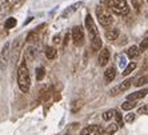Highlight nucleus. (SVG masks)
<instances>
[{"mask_svg": "<svg viewBox=\"0 0 148 135\" xmlns=\"http://www.w3.org/2000/svg\"><path fill=\"white\" fill-rule=\"evenodd\" d=\"M106 38H107L110 42L116 40V39L119 38V30H116V28H111V30H108V31L106 32Z\"/></svg>", "mask_w": 148, "mask_h": 135, "instance_id": "13", "label": "nucleus"}, {"mask_svg": "<svg viewBox=\"0 0 148 135\" xmlns=\"http://www.w3.org/2000/svg\"><path fill=\"white\" fill-rule=\"evenodd\" d=\"M139 54H140V51H139V48L136 45H131V47L127 50V55L130 59H136L139 56Z\"/></svg>", "mask_w": 148, "mask_h": 135, "instance_id": "14", "label": "nucleus"}, {"mask_svg": "<svg viewBox=\"0 0 148 135\" xmlns=\"http://www.w3.org/2000/svg\"><path fill=\"white\" fill-rule=\"evenodd\" d=\"M132 84V80L131 79H127V80H124V82H121V84L119 86V90L120 91H127L130 87H131Z\"/></svg>", "mask_w": 148, "mask_h": 135, "instance_id": "21", "label": "nucleus"}, {"mask_svg": "<svg viewBox=\"0 0 148 135\" xmlns=\"http://www.w3.org/2000/svg\"><path fill=\"white\" fill-rule=\"evenodd\" d=\"M69 39H71V35L67 34V35H66V40H64V45H67V43H68Z\"/></svg>", "mask_w": 148, "mask_h": 135, "instance_id": "33", "label": "nucleus"}, {"mask_svg": "<svg viewBox=\"0 0 148 135\" xmlns=\"http://www.w3.org/2000/svg\"><path fill=\"white\" fill-rule=\"evenodd\" d=\"M36 55H38V50H36V47L35 45H28L27 48H25V59L28 60V62H34L35 58H36Z\"/></svg>", "mask_w": 148, "mask_h": 135, "instance_id": "8", "label": "nucleus"}, {"mask_svg": "<svg viewBox=\"0 0 148 135\" xmlns=\"http://www.w3.org/2000/svg\"><path fill=\"white\" fill-rule=\"evenodd\" d=\"M86 27H87V31H88V35H90V39L99 35V30L96 28V24H95V21H93L91 15L86 16Z\"/></svg>", "mask_w": 148, "mask_h": 135, "instance_id": "5", "label": "nucleus"}, {"mask_svg": "<svg viewBox=\"0 0 148 135\" xmlns=\"http://www.w3.org/2000/svg\"><path fill=\"white\" fill-rule=\"evenodd\" d=\"M119 92H120V90H119V86H117V87H114V88H111L110 95H111V96H115V95H117Z\"/></svg>", "mask_w": 148, "mask_h": 135, "instance_id": "29", "label": "nucleus"}, {"mask_svg": "<svg viewBox=\"0 0 148 135\" xmlns=\"http://www.w3.org/2000/svg\"><path fill=\"white\" fill-rule=\"evenodd\" d=\"M56 55H58V51H56L53 47H47L45 48V56H47V59H55Z\"/></svg>", "mask_w": 148, "mask_h": 135, "instance_id": "17", "label": "nucleus"}, {"mask_svg": "<svg viewBox=\"0 0 148 135\" xmlns=\"http://www.w3.org/2000/svg\"><path fill=\"white\" fill-rule=\"evenodd\" d=\"M135 118H136V114L130 112V114H127V116H125V122H127V123H132V122L135 121Z\"/></svg>", "mask_w": 148, "mask_h": 135, "instance_id": "27", "label": "nucleus"}, {"mask_svg": "<svg viewBox=\"0 0 148 135\" xmlns=\"http://www.w3.org/2000/svg\"><path fill=\"white\" fill-rule=\"evenodd\" d=\"M96 16H97V20L99 23L103 27H108L114 23V17L111 15L110 12V8L108 7H104V6H99L96 8Z\"/></svg>", "mask_w": 148, "mask_h": 135, "instance_id": "2", "label": "nucleus"}, {"mask_svg": "<svg viewBox=\"0 0 148 135\" xmlns=\"http://www.w3.org/2000/svg\"><path fill=\"white\" fill-rule=\"evenodd\" d=\"M136 106V103H135V101H127V102H124L123 104H121V110L124 111H131L132 108Z\"/></svg>", "mask_w": 148, "mask_h": 135, "instance_id": "18", "label": "nucleus"}, {"mask_svg": "<svg viewBox=\"0 0 148 135\" xmlns=\"http://www.w3.org/2000/svg\"><path fill=\"white\" fill-rule=\"evenodd\" d=\"M27 42H28V43H35V42H38V35L34 34V32L28 34V36H27Z\"/></svg>", "mask_w": 148, "mask_h": 135, "instance_id": "25", "label": "nucleus"}, {"mask_svg": "<svg viewBox=\"0 0 148 135\" xmlns=\"http://www.w3.org/2000/svg\"><path fill=\"white\" fill-rule=\"evenodd\" d=\"M114 115H115V110H107L103 114V119L108 122V121H111V119L114 118Z\"/></svg>", "mask_w": 148, "mask_h": 135, "instance_id": "24", "label": "nucleus"}, {"mask_svg": "<svg viewBox=\"0 0 148 135\" xmlns=\"http://www.w3.org/2000/svg\"><path fill=\"white\" fill-rule=\"evenodd\" d=\"M117 128H119V126H117L116 123H111V125H108L107 128L101 132V135H114L115 132L117 131Z\"/></svg>", "mask_w": 148, "mask_h": 135, "instance_id": "15", "label": "nucleus"}, {"mask_svg": "<svg viewBox=\"0 0 148 135\" xmlns=\"http://www.w3.org/2000/svg\"><path fill=\"white\" fill-rule=\"evenodd\" d=\"M8 52H10V43H5L3 51L0 54V66H5L8 60Z\"/></svg>", "mask_w": 148, "mask_h": 135, "instance_id": "10", "label": "nucleus"}, {"mask_svg": "<svg viewBox=\"0 0 148 135\" xmlns=\"http://www.w3.org/2000/svg\"><path fill=\"white\" fill-rule=\"evenodd\" d=\"M71 38H72L75 45H82L83 43H84V32H83V28L80 27V25H75V27L72 28Z\"/></svg>", "mask_w": 148, "mask_h": 135, "instance_id": "4", "label": "nucleus"}, {"mask_svg": "<svg viewBox=\"0 0 148 135\" xmlns=\"http://www.w3.org/2000/svg\"><path fill=\"white\" fill-rule=\"evenodd\" d=\"M53 43H55V44L56 43H58V44L60 43V36H59V35H55V36H53Z\"/></svg>", "mask_w": 148, "mask_h": 135, "instance_id": "32", "label": "nucleus"}, {"mask_svg": "<svg viewBox=\"0 0 148 135\" xmlns=\"http://www.w3.org/2000/svg\"><path fill=\"white\" fill-rule=\"evenodd\" d=\"M147 95V88L144 90H140V91H136V92H132L130 94L127 96L128 101H138V99H141V98H144Z\"/></svg>", "mask_w": 148, "mask_h": 135, "instance_id": "11", "label": "nucleus"}, {"mask_svg": "<svg viewBox=\"0 0 148 135\" xmlns=\"http://www.w3.org/2000/svg\"><path fill=\"white\" fill-rule=\"evenodd\" d=\"M100 130L101 128H100L99 125H90L83 128L82 131H80V135H99Z\"/></svg>", "mask_w": 148, "mask_h": 135, "instance_id": "6", "label": "nucleus"}, {"mask_svg": "<svg viewBox=\"0 0 148 135\" xmlns=\"http://www.w3.org/2000/svg\"><path fill=\"white\" fill-rule=\"evenodd\" d=\"M17 84H19V88L21 90V92H28L29 91L31 78H29V71H28L25 62L21 63L19 70H17Z\"/></svg>", "mask_w": 148, "mask_h": 135, "instance_id": "1", "label": "nucleus"}, {"mask_svg": "<svg viewBox=\"0 0 148 135\" xmlns=\"http://www.w3.org/2000/svg\"><path fill=\"white\" fill-rule=\"evenodd\" d=\"M135 68H136V63H135V62H131V63H130V64H128V66H125V67H124L123 75H124V76L130 75V74H131Z\"/></svg>", "mask_w": 148, "mask_h": 135, "instance_id": "19", "label": "nucleus"}, {"mask_svg": "<svg viewBox=\"0 0 148 135\" xmlns=\"http://www.w3.org/2000/svg\"><path fill=\"white\" fill-rule=\"evenodd\" d=\"M147 83V76H140V78H138V79L135 80V86L136 87H141V86H144V84Z\"/></svg>", "mask_w": 148, "mask_h": 135, "instance_id": "23", "label": "nucleus"}, {"mask_svg": "<svg viewBox=\"0 0 148 135\" xmlns=\"http://www.w3.org/2000/svg\"><path fill=\"white\" fill-rule=\"evenodd\" d=\"M45 75V70L44 67H39V68H36V80H43V78H44Z\"/></svg>", "mask_w": 148, "mask_h": 135, "instance_id": "22", "label": "nucleus"}, {"mask_svg": "<svg viewBox=\"0 0 148 135\" xmlns=\"http://www.w3.org/2000/svg\"><path fill=\"white\" fill-rule=\"evenodd\" d=\"M147 110H148L147 104H144V106H143V107H140V108H139L138 114H140V115H145V114H147Z\"/></svg>", "mask_w": 148, "mask_h": 135, "instance_id": "30", "label": "nucleus"}, {"mask_svg": "<svg viewBox=\"0 0 148 135\" xmlns=\"http://www.w3.org/2000/svg\"><path fill=\"white\" fill-rule=\"evenodd\" d=\"M82 6H83V3H82V1H80V3H75V4H73V6H71V7H69V8H67V10L64 11V12H63V17H66L67 15H71V14H72V12H75V11L77 10V8H80V7H82Z\"/></svg>", "mask_w": 148, "mask_h": 135, "instance_id": "16", "label": "nucleus"}, {"mask_svg": "<svg viewBox=\"0 0 148 135\" xmlns=\"http://www.w3.org/2000/svg\"><path fill=\"white\" fill-rule=\"evenodd\" d=\"M119 67H120V68L125 67V58H124V56H121L120 60H119Z\"/></svg>", "mask_w": 148, "mask_h": 135, "instance_id": "31", "label": "nucleus"}, {"mask_svg": "<svg viewBox=\"0 0 148 135\" xmlns=\"http://www.w3.org/2000/svg\"><path fill=\"white\" fill-rule=\"evenodd\" d=\"M147 47H148V40L147 39H143V42L140 43V47H138V48L140 52H144V51H147Z\"/></svg>", "mask_w": 148, "mask_h": 135, "instance_id": "26", "label": "nucleus"}, {"mask_svg": "<svg viewBox=\"0 0 148 135\" xmlns=\"http://www.w3.org/2000/svg\"><path fill=\"white\" fill-rule=\"evenodd\" d=\"M108 8L116 15H127L130 12V7L125 0H110Z\"/></svg>", "mask_w": 148, "mask_h": 135, "instance_id": "3", "label": "nucleus"}, {"mask_svg": "<svg viewBox=\"0 0 148 135\" xmlns=\"http://www.w3.org/2000/svg\"><path fill=\"white\" fill-rule=\"evenodd\" d=\"M101 45H103V42L100 39V35L91 39V48H92V51H99L101 48Z\"/></svg>", "mask_w": 148, "mask_h": 135, "instance_id": "12", "label": "nucleus"}, {"mask_svg": "<svg viewBox=\"0 0 148 135\" xmlns=\"http://www.w3.org/2000/svg\"><path fill=\"white\" fill-rule=\"evenodd\" d=\"M115 116H116V121H117V123H116V125L119 126V127H121V126H123V119H121L120 114H119V112H116V111H115Z\"/></svg>", "mask_w": 148, "mask_h": 135, "instance_id": "28", "label": "nucleus"}, {"mask_svg": "<svg viewBox=\"0 0 148 135\" xmlns=\"http://www.w3.org/2000/svg\"><path fill=\"white\" fill-rule=\"evenodd\" d=\"M108 62H110V50L103 48L99 54V64L103 67V66H107Z\"/></svg>", "mask_w": 148, "mask_h": 135, "instance_id": "7", "label": "nucleus"}, {"mask_svg": "<svg viewBox=\"0 0 148 135\" xmlns=\"http://www.w3.org/2000/svg\"><path fill=\"white\" fill-rule=\"evenodd\" d=\"M115 76H116V67L115 66L108 67L104 71V79H106V82H112L115 79Z\"/></svg>", "mask_w": 148, "mask_h": 135, "instance_id": "9", "label": "nucleus"}, {"mask_svg": "<svg viewBox=\"0 0 148 135\" xmlns=\"http://www.w3.org/2000/svg\"><path fill=\"white\" fill-rule=\"evenodd\" d=\"M16 19L15 17H8L7 20L4 21V27L8 28V30H11V28H15V25H16Z\"/></svg>", "mask_w": 148, "mask_h": 135, "instance_id": "20", "label": "nucleus"}]
</instances>
